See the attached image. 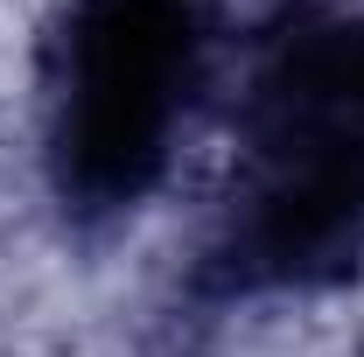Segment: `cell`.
I'll list each match as a JSON object with an SVG mask.
<instances>
[{
    "label": "cell",
    "mask_w": 364,
    "mask_h": 357,
    "mask_svg": "<svg viewBox=\"0 0 364 357\" xmlns=\"http://www.w3.org/2000/svg\"><path fill=\"white\" fill-rule=\"evenodd\" d=\"M203 0H77L56 85V182L77 211H134L161 182L196 85Z\"/></svg>",
    "instance_id": "obj_1"
}]
</instances>
